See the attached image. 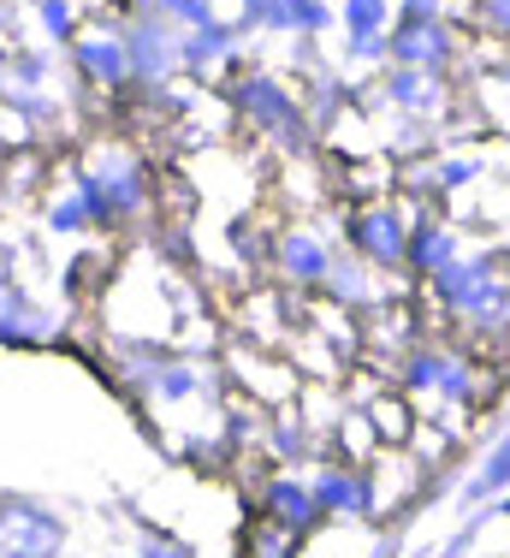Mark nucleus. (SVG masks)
Wrapping results in <instances>:
<instances>
[{"mask_svg":"<svg viewBox=\"0 0 510 558\" xmlns=\"http://www.w3.org/2000/svg\"><path fill=\"white\" fill-rule=\"evenodd\" d=\"M72 558H77V553H72Z\"/></svg>","mask_w":510,"mask_h":558,"instance_id":"2f4dec72","label":"nucleus"},{"mask_svg":"<svg viewBox=\"0 0 510 558\" xmlns=\"http://www.w3.org/2000/svg\"><path fill=\"white\" fill-rule=\"evenodd\" d=\"M125 48H131V84L160 96L184 77V31L160 24L155 12H137L125 19Z\"/></svg>","mask_w":510,"mask_h":558,"instance_id":"423d86ee","label":"nucleus"},{"mask_svg":"<svg viewBox=\"0 0 510 558\" xmlns=\"http://www.w3.org/2000/svg\"><path fill=\"white\" fill-rule=\"evenodd\" d=\"M339 31H344V43L392 36V0H339Z\"/></svg>","mask_w":510,"mask_h":558,"instance_id":"412c9836","label":"nucleus"},{"mask_svg":"<svg viewBox=\"0 0 510 558\" xmlns=\"http://www.w3.org/2000/svg\"><path fill=\"white\" fill-rule=\"evenodd\" d=\"M131 558H196V547L160 535V529H137V547H131Z\"/></svg>","mask_w":510,"mask_h":558,"instance_id":"a878e982","label":"nucleus"},{"mask_svg":"<svg viewBox=\"0 0 510 558\" xmlns=\"http://www.w3.org/2000/svg\"><path fill=\"white\" fill-rule=\"evenodd\" d=\"M255 511L262 517H274V523H286V529H298V535L308 541L327 517H320V499H315V487H308V475L303 470H267L262 482H255Z\"/></svg>","mask_w":510,"mask_h":558,"instance_id":"9b49d317","label":"nucleus"},{"mask_svg":"<svg viewBox=\"0 0 510 558\" xmlns=\"http://www.w3.org/2000/svg\"><path fill=\"white\" fill-rule=\"evenodd\" d=\"M344 244L356 262H368L374 274H404V244H410V208L404 196H380V203H356L344 215Z\"/></svg>","mask_w":510,"mask_h":558,"instance_id":"20e7f679","label":"nucleus"},{"mask_svg":"<svg viewBox=\"0 0 510 558\" xmlns=\"http://www.w3.org/2000/svg\"><path fill=\"white\" fill-rule=\"evenodd\" d=\"M308 487H315L320 499V517L327 523H344V529H362V523H380V505H374V482L368 470H356V463H315L308 470Z\"/></svg>","mask_w":510,"mask_h":558,"instance_id":"6e6552de","label":"nucleus"},{"mask_svg":"<svg viewBox=\"0 0 510 558\" xmlns=\"http://www.w3.org/2000/svg\"><path fill=\"white\" fill-rule=\"evenodd\" d=\"M499 494H510V434H493V446L475 458V470L458 482V494H451V505H458L463 517L487 511Z\"/></svg>","mask_w":510,"mask_h":558,"instance_id":"dca6fc26","label":"nucleus"},{"mask_svg":"<svg viewBox=\"0 0 510 558\" xmlns=\"http://www.w3.org/2000/svg\"><path fill=\"white\" fill-rule=\"evenodd\" d=\"M24 7H42V0H24Z\"/></svg>","mask_w":510,"mask_h":558,"instance_id":"c756f323","label":"nucleus"},{"mask_svg":"<svg viewBox=\"0 0 510 558\" xmlns=\"http://www.w3.org/2000/svg\"><path fill=\"white\" fill-rule=\"evenodd\" d=\"M232 558H308V541L298 529L274 523V517L250 511L244 529H238V541H232Z\"/></svg>","mask_w":510,"mask_h":558,"instance_id":"a211bd4d","label":"nucleus"},{"mask_svg":"<svg viewBox=\"0 0 510 558\" xmlns=\"http://www.w3.org/2000/svg\"><path fill=\"white\" fill-rule=\"evenodd\" d=\"M0 558H72V517L48 499L0 494Z\"/></svg>","mask_w":510,"mask_h":558,"instance_id":"7ed1b4c3","label":"nucleus"},{"mask_svg":"<svg viewBox=\"0 0 510 558\" xmlns=\"http://www.w3.org/2000/svg\"><path fill=\"white\" fill-rule=\"evenodd\" d=\"M362 96L380 101V108H392V113L434 119V113H446V101H451V77H446V72H410V65H386V72H374V84L362 89Z\"/></svg>","mask_w":510,"mask_h":558,"instance_id":"9d476101","label":"nucleus"},{"mask_svg":"<svg viewBox=\"0 0 510 558\" xmlns=\"http://www.w3.org/2000/svg\"><path fill=\"white\" fill-rule=\"evenodd\" d=\"M12 48H19V43H7V36H0V77H7V65H12Z\"/></svg>","mask_w":510,"mask_h":558,"instance_id":"cd10ccee","label":"nucleus"},{"mask_svg":"<svg viewBox=\"0 0 510 558\" xmlns=\"http://www.w3.org/2000/svg\"><path fill=\"white\" fill-rule=\"evenodd\" d=\"M469 31H481V36L510 48V0H475V24Z\"/></svg>","mask_w":510,"mask_h":558,"instance_id":"393cba45","label":"nucleus"},{"mask_svg":"<svg viewBox=\"0 0 510 558\" xmlns=\"http://www.w3.org/2000/svg\"><path fill=\"white\" fill-rule=\"evenodd\" d=\"M65 60H72L77 84L96 89V96H131V48H125V24L119 19H89L84 31L72 36V48H65Z\"/></svg>","mask_w":510,"mask_h":558,"instance_id":"39448f33","label":"nucleus"},{"mask_svg":"<svg viewBox=\"0 0 510 558\" xmlns=\"http://www.w3.org/2000/svg\"><path fill=\"white\" fill-rule=\"evenodd\" d=\"M475 517H481V523H510V494H499L487 511H475Z\"/></svg>","mask_w":510,"mask_h":558,"instance_id":"bb28decb","label":"nucleus"},{"mask_svg":"<svg viewBox=\"0 0 510 558\" xmlns=\"http://www.w3.org/2000/svg\"><path fill=\"white\" fill-rule=\"evenodd\" d=\"M12 291H19V286H12L7 274H0V310H7V298H12Z\"/></svg>","mask_w":510,"mask_h":558,"instance_id":"c85d7f7f","label":"nucleus"},{"mask_svg":"<svg viewBox=\"0 0 510 558\" xmlns=\"http://www.w3.org/2000/svg\"><path fill=\"white\" fill-rule=\"evenodd\" d=\"M410 208V244H404V274L410 279H439L451 268V262L463 256V238H458V226H451L446 215H434V208H415V203H404Z\"/></svg>","mask_w":510,"mask_h":558,"instance_id":"ddd939ff","label":"nucleus"},{"mask_svg":"<svg viewBox=\"0 0 510 558\" xmlns=\"http://www.w3.org/2000/svg\"><path fill=\"white\" fill-rule=\"evenodd\" d=\"M7 84H19V89H48V84H53V48H12Z\"/></svg>","mask_w":510,"mask_h":558,"instance_id":"b1692460","label":"nucleus"},{"mask_svg":"<svg viewBox=\"0 0 510 558\" xmlns=\"http://www.w3.org/2000/svg\"><path fill=\"white\" fill-rule=\"evenodd\" d=\"M137 12H155V19L172 24V31H203V24L220 19L214 0H137Z\"/></svg>","mask_w":510,"mask_h":558,"instance_id":"5701e85b","label":"nucleus"},{"mask_svg":"<svg viewBox=\"0 0 510 558\" xmlns=\"http://www.w3.org/2000/svg\"><path fill=\"white\" fill-rule=\"evenodd\" d=\"M42 226H48L53 238H77V232H89V226H96V215H89V196L77 191V179L53 184V191L42 196Z\"/></svg>","mask_w":510,"mask_h":558,"instance_id":"aec40b11","label":"nucleus"},{"mask_svg":"<svg viewBox=\"0 0 510 558\" xmlns=\"http://www.w3.org/2000/svg\"><path fill=\"white\" fill-rule=\"evenodd\" d=\"M386 274H374L368 262H356V256H332V268H327V310H344V315H374L386 303V286H380Z\"/></svg>","mask_w":510,"mask_h":558,"instance_id":"2eb2a0df","label":"nucleus"},{"mask_svg":"<svg viewBox=\"0 0 510 558\" xmlns=\"http://www.w3.org/2000/svg\"><path fill=\"white\" fill-rule=\"evenodd\" d=\"M267 268L279 274L286 291H320L327 286V268H332V244L315 232V226H286V232L274 238Z\"/></svg>","mask_w":510,"mask_h":558,"instance_id":"f8f14e48","label":"nucleus"},{"mask_svg":"<svg viewBox=\"0 0 510 558\" xmlns=\"http://www.w3.org/2000/svg\"><path fill=\"white\" fill-rule=\"evenodd\" d=\"M226 108H232V119H244L250 131L274 137L279 149H291V155L315 143V125H308V113H303V96L274 72V65H244V72L226 84Z\"/></svg>","mask_w":510,"mask_h":558,"instance_id":"f03ea898","label":"nucleus"},{"mask_svg":"<svg viewBox=\"0 0 510 558\" xmlns=\"http://www.w3.org/2000/svg\"><path fill=\"white\" fill-rule=\"evenodd\" d=\"M458 60H463V31L446 19L392 31V65H410V72H451Z\"/></svg>","mask_w":510,"mask_h":558,"instance_id":"4468645a","label":"nucleus"},{"mask_svg":"<svg viewBox=\"0 0 510 558\" xmlns=\"http://www.w3.org/2000/svg\"><path fill=\"white\" fill-rule=\"evenodd\" d=\"M36 24H42L48 48H72V36L89 24V12H84V0H42V7H36Z\"/></svg>","mask_w":510,"mask_h":558,"instance_id":"4be33fe9","label":"nucleus"},{"mask_svg":"<svg viewBox=\"0 0 510 558\" xmlns=\"http://www.w3.org/2000/svg\"><path fill=\"white\" fill-rule=\"evenodd\" d=\"M72 179H77V191L89 196V215H96V226H113V232H119V226H131V220L149 215L155 172H149V161H143L125 137H96L72 161Z\"/></svg>","mask_w":510,"mask_h":558,"instance_id":"f257e3e1","label":"nucleus"},{"mask_svg":"<svg viewBox=\"0 0 510 558\" xmlns=\"http://www.w3.org/2000/svg\"><path fill=\"white\" fill-rule=\"evenodd\" d=\"M327 7H339V0H327Z\"/></svg>","mask_w":510,"mask_h":558,"instance_id":"7c9ffc66","label":"nucleus"},{"mask_svg":"<svg viewBox=\"0 0 510 558\" xmlns=\"http://www.w3.org/2000/svg\"><path fill=\"white\" fill-rule=\"evenodd\" d=\"M499 286H505V256L499 250H463L439 279H427V303H434L446 322H463V315Z\"/></svg>","mask_w":510,"mask_h":558,"instance_id":"0eeeda50","label":"nucleus"},{"mask_svg":"<svg viewBox=\"0 0 510 558\" xmlns=\"http://www.w3.org/2000/svg\"><path fill=\"white\" fill-rule=\"evenodd\" d=\"M244 43L250 36L238 31L232 19L184 31V77H191V84H232V77L244 72Z\"/></svg>","mask_w":510,"mask_h":558,"instance_id":"1a4fd4ad","label":"nucleus"},{"mask_svg":"<svg viewBox=\"0 0 510 558\" xmlns=\"http://www.w3.org/2000/svg\"><path fill=\"white\" fill-rule=\"evenodd\" d=\"M53 339H60V310H48V303L12 291L7 310H0V344H19V351H31V344H53Z\"/></svg>","mask_w":510,"mask_h":558,"instance_id":"f3484780","label":"nucleus"},{"mask_svg":"<svg viewBox=\"0 0 510 558\" xmlns=\"http://www.w3.org/2000/svg\"><path fill=\"white\" fill-rule=\"evenodd\" d=\"M368 422H374V440H380V451H404L415 440V422H422V410H415V398H404L398 387H380L368 398Z\"/></svg>","mask_w":510,"mask_h":558,"instance_id":"6ab92c4d","label":"nucleus"}]
</instances>
